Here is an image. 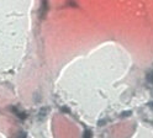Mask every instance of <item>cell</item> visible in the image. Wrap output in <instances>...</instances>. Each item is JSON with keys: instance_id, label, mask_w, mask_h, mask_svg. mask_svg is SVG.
<instances>
[{"instance_id": "cell-1", "label": "cell", "mask_w": 153, "mask_h": 138, "mask_svg": "<svg viewBox=\"0 0 153 138\" xmlns=\"http://www.w3.org/2000/svg\"><path fill=\"white\" fill-rule=\"evenodd\" d=\"M13 112H14L19 118H20V120H25V118H26V114H25V112H21L17 107H13Z\"/></svg>"}, {"instance_id": "cell-2", "label": "cell", "mask_w": 153, "mask_h": 138, "mask_svg": "<svg viewBox=\"0 0 153 138\" xmlns=\"http://www.w3.org/2000/svg\"><path fill=\"white\" fill-rule=\"evenodd\" d=\"M83 138H91V131L90 130H85L83 133Z\"/></svg>"}, {"instance_id": "cell-3", "label": "cell", "mask_w": 153, "mask_h": 138, "mask_svg": "<svg viewBox=\"0 0 153 138\" xmlns=\"http://www.w3.org/2000/svg\"><path fill=\"white\" fill-rule=\"evenodd\" d=\"M147 82L153 84V70H151V72L147 74Z\"/></svg>"}, {"instance_id": "cell-4", "label": "cell", "mask_w": 153, "mask_h": 138, "mask_svg": "<svg viewBox=\"0 0 153 138\" xmlns=\"http://www.w3.org/2000/svg\"><path fill=\"white\" fill-rule=\"evenodd\" d=\"M105 123H106V120H100V121L98 122L99 126H102V125H105Z\"/></svg>"}, {"instance_id": "cell-5", "label": "cell", "mask_w": 153, "mask_h": 138, "mask_svg": "<svg viewBox=\"0 0 153 138\" xmlns=\"http://www.w3.org/2000/svg\"><path fill=\"white\" fill-rule=\"evenodd\" d=\"M130 115H131V112H123V114H121L122 117H126V116H130Z\"/></svg>"}]
</instances>
